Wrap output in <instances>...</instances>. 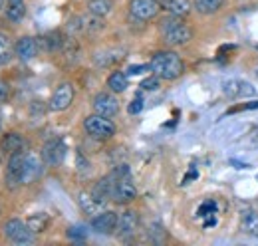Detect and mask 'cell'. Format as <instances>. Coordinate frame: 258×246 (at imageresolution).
I'll return each mask as SVG.
<instances>
[{
	"label": "cell",
	"instance_id": "1",
	"mask_svg": "<svg viewBox=\"0 0 258 246\" xmlns=\"http://www.w3.org/2000/svg\"><path fill=\"white\" fill-rule=\"evenodd\" d=\"M149 70L161 78V80H167V82H173L177 78H181L185 74V64L181 60V56L173 50H163V52H157L151 56V61H149Z\"/></svg>",
	"mask_w": 258,
	"mask_h": 246
},
{
	"label": "cell",
	"instance_id": "2",
	"mask_svg": "<svg viewBox=\"0 0 258 246\" xmlns=\"http://www.w3.org/2000/svg\"><path fill=\"white\" fill-rule=\"evenodd\" d=\"M159 32H161L163 42L167 46H173V48L185 46V44H189L193 40V28L189 24H185L179 16H173V14L169 18L161 20Z\"/></svg>",
	"mask_w": 258,
	"mask_h": 246
},
{
	"label": "cell",
	"instance_id": "3",
	"mask_svg": "<svg viewBox=\"0 0 258 246\" xmlns=\"http://www.w3.org/2000/svg\"><path fill=\"white\" fill-rule=\"evenodd\" d=\"M84 131L92 139L107 141V139H111L115 135V123L111 121L109 117H103L99 113H94V115H88L84 119Z\"/></svg>",
	"mask_w": 258,
	"mask_h": 246
},
{
	"label": "cell",
	"instance_id": "4",
	"mask_svg": "<svg viewBox=\"0 0 258 246\" xmlns=\"http://www.w3.org/2000/svg\"><path fill=\"white\" fill-rule=\"evenodd\" d=\"M2 234L16 246L32 244L36 240V234L28 228V224L22 222L20 218H8L4 222V226H2Z\"/></svg>",
	"mask_w": 258,
	"mask_h": 246
},
{
	"label": "cell",
	"instance_id": "5",
	"mask_svg": "<svg viewBox=\"0 0 258 246\" xmlns=\"http://www.w3.org/2000/svg\"><path fill=\"white\" fill-rule=\"evenodd\" d=\"M24 159H26V151H20V153H14L8 157V163H6V175H4L8 189H16V187L22 184Z\"/></svg>",
	"mask_w": 258,
	"mask_h": 246
},
{
	"label": "cell",
	"instance_id": "6",
	"mask_svg": "<svg viewBox=\"0 0 258 246\" xmlns=\"http://www.w3.org/2000/svg\"><path fill=\"white\" fill-rule=\"evenodd\" d=\"M161 2L159 0H131L129 2V14L141 22L151 20L159 14Z\"/></svg>",
	"mask_w": 258,
	"mask_h": 246
},
{
	"label": "cell",
	"instance_id": "7",
	"mask_svg": "<svg viewBox=\"0 0 258 246\" xmlns=\"http://www.w3.org/2000/svg\"><path fill=\"white\" fill-rule=\"evenodd\" d=\"M74 95H76V92H74V86H72L70 82L60 84V86L54 90L50 101H48V109H50V111H66V109L72 105Z\"/></svg>",
	"mask_w": 258,
	"mask_h": 246
},
{
	"label": "cell",
	"instance_id": "8",
	"mask_svg": "<svg viewBox=\"0 0 258 246\" xmlns=\"http://www.w3.org/2000/svg\"><path fill=\"white\" fill-rule=\"evenodd\" d=\"M135 197H137V187L129 179V175H125V177H115L111 201H115L117 205H129V203L135 201Z\"/></svg>",
	"mask_w": 258,
	"mask_h": 246
},
{
	"label": "cell",
	"instance_id": "9",
	"mask_svg": "<svg viewBox=\"0 0 258 246\" xmlns=\"http://www.w3.org/2000/svg\"><path fill=\"white\" fill-rule=\"evenodd\" d=\"M117 218H119V215L113 213V211H99L97 215L92 216L90 226L97 234H115Z\"/></svg>",
	"mask_w": 258,
	"mask_h": 246
},
{
	"label": "cell",
	"instance_id": "10",
	"mask_svg": "<svg viewBox=\"0 0 258 246\" xmlns=\"http://www.w3.org/2000/svg\"><path fill=\"white\" fill-rule=\"evenodd\" d=\"M92 107H94V113H99L103 117H113L119 111V101L113 93L99 92L92 101Z\"/></svg>",
	"mask_w": 258,
	"mask_h": 246
},
{
	"label": "cell",
	"instance_id": "11",
	"mask_svg": "<svg viewBox=\"0 0 258 246\" xmlns=\"http://www.w3.org/2000/svg\"><path fill=\"white\" fill-rule=\"evenodd\" d=\"M137 226H139V215L135 211H123L117 218L115 234H117V238L127 240L137 232Z\"/></svg>",
	"mask_w": 258,
	"mask_h": 246
},
{
	"label": "cell",
	"instance_id": "12",
	"mask_svg": "<svg viewBox=\"0 0 258 246\" xmlns=\"http://www.w3.org/2000/svg\"><path fill=\"white\" fill-rule=\"evenodd\" d=\"M66 145L62 139H50L44 147H42V161L46 163V165H50V167H56V165H60L62 161H64L66 157Z\"/></svg>",
	"mask_w": 258,
	"mask_h": 246
},
{
	"label": "cell",
	"instance_id": "13",
	"mask_svg": "<svg viewBox=\"0 0 258 246\" xmlns=\"http://www.w3.org/2000/svg\"><path fill=\"white\" fill-rule=\"evenodd\" d=\"M40 46H38V40L32 38V36H22L16 40L14 44V56L22 61H30L36 58Z\"/></svg>",
	"mask_w": 258,
	"mask_h": 246
},
{
	"label": "cell",
	"instance_id": "14",
	"mask_svg": "<svg viewBox=\"0 0 258 246\" xmlns=\"http://www.w3.org/2000/svg\"><path fill=\"white\" fill-rule=\"evenodd\" d=\"M223 93H225L228 99H238V97H252L256 90L248 84V82H242V80H228L223 84Z\"/></svg>",
	"mask_w": 258,
	"mask_h": 246
},
{
	"label": "cell",
	"instance_id": "15",
	"mask_svg": "<svg viewBox=\"0 0 258 246\" xmlns=\"http://www.w3.org/2000/svg\"><path fill=\"white\" fill-rule=\"evenodd\" d=\"M24 149H26V139L20 133L8 131V133L2 135V139H0V151H2V155H8L10 157V155L20 153Z\"/></svg>",
	"mask_w": 258,
	"mask_h": 246
},
{
	"label": "cell",
	"instance_id": "16",
	"mask_svg": "<svg viewBox=\"0 0 258 246\" xmlns=\"http://www.w3.org/2000/svg\"><path fill=\"white\" fill-rule=\"evenodd\" d=\"M113 184H115V177H113V175H107V177L99 179V181L92 187L90 195L96 199L99 205H105L107 201H111V195H113Z\"/></svg>",
	"mask_w": 258,
	"mask_h": 246
},
{
	"label": "cell",
	"instance_id": "17",
	"mask_svg": "<svg viewBox=\"0 0 258 246\" xmlns=\"http://www.w3.org/2000/svg\"><path fill=\"white\" fill-rule=\"evenodd\" d=\"M219 207H217V201L213 199H207L199 209H197V216L203 218V226L205 228H211L219 222Z\"/></svg>",
	"mask_w": 258,
	"mask_h": 246
},
{
	"label": "cell",
	"instance_id": "18",
	"mask_svg": "<svg viewBox=\"0 0 258 246\" xmlns=\"http://www.w3.org/2000/svg\"><path fill=\"white\" fill-rule=\"evenodd\" d=\"M40 175H42V161H40L38 157H34V155L26 153L24 169H22V184L34 183Z\"/></svg>",
	"mask_w": 258,
	"mask_h": 246
},
{
	"label": "cell",
	"instance_id": "19",
	"mask_svg": "<svg viewBox=\"0 0 258 246\" xmlns=\"http://www.w3.org/2000/svg\"><path fill=\"white\" fill-rule=\"evenodd\" d=\"M36 40H38V46L44 48L46 52H62L64 42H66L62 32H58V30L48 32V34H44V36H40V38H36Z\"/></svg>",
	"mask_w": 258,
	"mask_h": 246
},
{
	"label": "cell",
	"instance_id": "20",
	"mask_svg": "<svg viewBox=\"0 0 258 246\" xmlns=\"http://www.w3.org/2000/svg\"><path fill=\"white\" fill-rule=\"evenodd\" d=\"M159 2H161V8H165L173 16H179V18L189 16V12L193 10L191 0H159Z\"/></svg>",
	"mask_w": 258,
	"mask_h": 246
},
{
	"label": "cell",
	"instance_id": "21",
	"mask_svg": "<svg viewBox=\"0 0 258 246\" xmlns=\"http://www.w3.org/2000/svg\"><path fill=\"white\" fill-rule=\"evenodd\" d=\"M123 54H125L123 50L111 48V50H105V52H97L96 56H94V61H96L99 68H107V66H111V64H117V61L123 60V58H125Z\"/></svg>",
	"mask_w": 258,
	"mask_h": 246
},
{
	"label": "cell",
	"instance_id": "22",
	"mask_svg": "<svg viewBox=\"0 0 258 246\" xmlns=\"http://www.w3.org/2000/svg\"><path fill=\"white\" fill-rule=\"evenodd\" d=\"M4 16H6V20H8V22H12V24L22 22V20H24V16H26V4H24V0L8 2V6L4 8Z\"/></svg>",
	"mask_w": 258,
	"mask_h": 246
},
{
	"label": "cell",
	"instance_id": "23",
	"mask_svg": "<svg viewBox=\"0 0 258 246\" xmlns=\"http://www.w3.org/2000/svg\"><path fill=\"white\" fill-rule=\"evenodd\" d=\"M240 230L248 236L258 238V213L254 211H244L240 215Z\"/></svg>",
	"mask_w": 258,
	"mask_h": 246
},
{
	"label": "cell",
	"instance_id": "24",
	"mask_svg": "<svg viewBox=\"0 0 258 246\" xmlns=\"http://www.w3.org/2000/svg\"><path fill=\"white\" fill-rule=\"evenodd\" d=\"M50 222H52V218H50V215H46V213H34V215H30L26 218V224H28V228L32 230L34 234L46 232L48 226H50Z\"/></svg>",
	"mask_w": 258,
	"mask_h": 246
},
{
	"label": "cell",
	"instance_id": "25",
	"mask_svg": "<svg viewBox=\"0 0 258 246\" xmlns=\"http://www.w3.org/2000/svg\"><path fill=\"white\" fill-rule=\"evenodd\" d=\"M223 6H225V0H193V8L203 16L217 14Z\"/></svg>",
	"mask_w": 258,
	"mask_h": 246
},
{
	"label": "cell",
	"instance_id": "26",
	"mask_svg": "<svg viewBox=\"0 0 258 246\" xmlns=\"http://www.w3.org/2000/svg\"><path fill=\"white\" fill-rule=\"evenodd\" d=\"M129 76L125 72H111L107 78V88L113 93H123L129 86Z\"/></svg>",
	"mask_w": 258,
	"mask_h": 246
},
{
	"label": "cell",
	"instance_id": "27",
	"mask_svg": "<svg viewBox=\"0 0 258 246\" xmlns=\"http://www.w3.org/2000/svg\"><path fill=\"white\" fill-rule=\"evenodd\" d=\"M78 203H80V207H82V211L86 213V215H97L99 211H101V207L103 205H99L96 199L90 195V193H80L78 195Z\"/></svg>",
	"mask_w": 258,
	"mask_h": 246
},
{
	"label": "cell",
	"instance_id": "28",
	"mask_svg": "<svg viewBox=\"0 0 258 246\" xmlns=\"http://www.w3.org/2000/svg\"><path fill=\"white\" fill-rule=\"evenodd\" d=\"M113 10V2L111 0H90L88 2V12L96 14V16H107Z\"/></svg>",
	"mask_w": 258,
	"mask_h": 246
},
{
	"label": "cell",
	"instance_id": "29",
	"mask_svg": "<svg viewBox=\"0 0 258 246\" xmlns=\"http://www.w3.org/2000/svg\"><path fill=\"white\" fill-rule=\"evenodd\" d=\"M82 22H84L86 34H96V32L103 30V18L92 14V12H90V16H82Z\"/></svg>",
	"mask_w": 258,
	"mask_h": 246
},
{
	"label": "cell",
	"instance_id": "30",
	"mask_svg": "<svg viewBox=\"0 0 258 246\" xmlns=\"http://www.w3.org/2000/svg\"><path fill=\"white\" fill-rule=\"evenodd\" d=\"M12 52H14V46L10 42V36L0 32V64H8L12 58Z\"/></svg>",
	"mask_w": 258,
	"mask_h": 246
},
{
	"label": "cell",
	"instance_id": "31",
	"mask_svg": "<svg viewBox=\"0 0 258 246\" xmlns=\"http://www.w3.org/2000/svg\"><path fill=\"white\" fill-rule=\"evenodd\" d=\"M66 236L70 238V240H74V242H84L86 238H88V230L84 228V226H70L68 230H66Z\"/></svg>",
	"mask_w": 258,
	"mask_h": 246
},
{
	"label": "cell",
	"instance_id": "32",
	"mask_svg": "<svg viewBox=\"0 0 258 246\" xmlns=\"http://www.w3.org/2000/svg\"><path fill=\"white\" fill-rule=\"evenodd\" d=\"M159 80H161V78H157V76L153 74L151 78H147V80H143V82H141V88H143V90H147V92H153V90H157V88H159Z\"/></svg>",
	"mask_w": 258,
	"mask_h": 246
},
{
	"label": "cell",
	"instance_id": "33",
	"mask_svg": "<svg viewBox=\"0 0 258 246\" xmlns=\"http://www.w3.org/2000/svg\"><path fill=\"white\" fill-rule=\"evenodd\" d=\"M149 70V64H139V66H129L127 68V76H139V74H143V72H147Z\"/></svg>",
	"mask_w": 258,
	"mask_h": 246
},
{
	"label": "cell",
	"instance_id": "34",
	"mask_svg": "<svg viewBox=\"0 0 258 246\" xmlns=\"http://www.w3.org/2000/svg\"><path fill=\"white\" fill-rule=\"evenodd\" d=\"M143 109V99L141 97H135L131 103H129V107H127V111L131 113V115H135V113H139Z\"/></svg>",
	"mask_w": 258,
	"mask_h": 246
},
{
	"label": "cell",
	"instance_id": "35",
	"mask_svg": "<svg viewBox=\"0 0 258 246\" xmlns=\"http://www.w3.org/2000/svg\"><path fill=\"white\" fill-rule=\"evenodd\" d=\"M8 97H10V86L0 80V103H4Z\"/></svg>",
	"mask_w": 258,
	"mask_h": 246
},
{
	"label": "cell",
	"instance_id": "36",
	"mask_svg": "<svg viewBox=\"0 0 258 246\" xmlns=\"http://www.w3.org/2000/svg\"><path fill=\"white\" fill-rule=\"evenodd\" d=\"M4 2H6V0H0V10L4 8Z\"/></svg>",
	"mask_w": 258,
	"mask_h": 246
},
{
	"label": "cell",
	"instance_id": "37",
	"mask_svg": "<svg viewBox=\"0 0 258 246\" xmlns=\"http://www.w3.org/2000/svg\"><path fill=\"white\" fill-rule=\"evenodd\" d=\"M8 2H18V0H8Z\"/></svg>",
	"mask_w": 258,
	"mask_h": 246
},
{
	"label": "cell",
	"instance_id": "38",
	"mask_svg": "<svg viewBox=\"0 0 258 246\" xmlns=\"http://www.w3.org/2000/svg\"><path fill=\"white\" fill-rule=\"evenodd\" d=\"M256 76H258V70H256Z\"/></svg>",
	"mask_w": 258,
	"mask_h": 246
}]
</instances>
